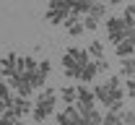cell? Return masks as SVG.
Instances as JSON below:
<instances>
[{"label":"cell","instance_id":"1","mask_svg":"<svg viewBox=\"0 0 135 125\" xmlns=\"http://www.w3.org/2000/svg\"><path fill=\"white\" fill-rule=\"evenodd\" d=\"M94 94H96V102L109 109V107H114L117 102H125V84H122L119 76H109L104 84L94 86Z\"/></svg>","mask_w":135,"mask_h":125},{"label":"cell","instance_id":"2","mask_svg":"<svg viewBox=\"0 0 135 125\" xmlns=\"http://www.w3.org/2000/svg\"><path fill=\"white\" fill-rule=\"evenodd\" d=\"M88 63H91L88 50H83V47H68L65 52H62V73H65V78L78 81L81 71H83Z\"/></svg>","mask_w":135,"mask_h":125},{"label":"cell","instance_id":"3","mask_svg":"<svg viewBox=\"0 0 135 125\" xmlns=\"http://www.w3.org/2000/svg\"><path fill=\"white\" fill-rule=\"evenodd\" d=\"M55 104H57V91L50 89V86H44V89L36 94V99H34V112H31L34 123L36 125L44 123L52 112H55Z\"/></svg>","mask_w":135,"mask_h":125},{"label":"cell","instance_id":"4","mask_svg":"<svg viewBox=\"0 0 135 125\" xmlns=\"http://www.w3.org/2000/svg\"><path fill=\"white\" fill-rule=\"evenodd\" d=\"M107 39L114 42V47H117L119 42L127 39V26H125L122 18H117V16H109V18H107Z\"/></svg>","mask_w":135,"mask_h":125},{"label":"cell","instance_id":"5","mask_svg":"<svg viewBox=\"0 0 135 125\" xmlns=\"http://www.w3.org/2000/svg\"><path fill=\"white\" fill-rule=\"evenodd\" d=\"M8 112H11L13 117H18V120H23L26 115H31V112H34V102L29 99V96H13Z\"/></svg>","mask_w":135,"mask_h":125},{"label":"cell","instance_id":"6","mask_svg":"<svg viewBox=\"0 0 135 125\" xmlns=\"http://www.w3.org/2000/svg\"><path fill=\"white\" fill-rule=\"evenodd\" d=\"M81 120H83V115H81L78 104H68L65 109L57 112V125H81Z\"/></svg>","mask_w":135,"mask_h":125},{"label":"cell","instance_id":"7","mask_svg":"<svg viewBox=\"0 0 135 125\" xmlns=\"http://www.w3.org/2000/svg\"><path fill=\"white\" fill-rule=\"evenodd\" d=\"M8 86H11V89H16L18 96H29V94L34 91L31 78H29V76H21V73H13V76L8 78Z\"/></svg>","mask_w":135,"mask_h":125},{"label":"cell","instance_id":"8","mask_svg":"<svg viewBox=\"0 0 135 125\" xmlns=\"http://www.w3.org/2000/svg\"><path fill=\"white\" fill-rule=\"evenodd\" d=\"M78 109H81V115L88 112V109H96V94L94 89H88V86H78Z\"/></svg>","mask_w":135,"mask_h":125},{"label":"cell","instance_id":"9","mask_svg":"<svg viewBox=\"0 0 135 125\" xmlns=\"http://www.w3.org/2000/svg\"><path fill=\"white\" fill-rule=\"evenodd\" d=\"M16 68H18V55H16V52H8V55H3V57H0V73L5 76V81L16 73Z\"/></svg>","mask_w":135,"mask_h":125},{"label":"cell","instance_id":"10","mask_svg":"<svg viewBox=\"0 0 135 125\" xmlns=\"http://www.w3.org/2000/svg\"><path fill=\"white\" fill-rule=\"evenodd\" d=\"M36 68H39V60H36V57H31V55H23V57H18V68H16V73L29 76V78H31V73H36Z\"/></svg>","mask_w":135,"mask_h":125},{"label":"cell","instance_id":"11","mask_svg":"<svg viewBox=\"0 0 135 125\" xmlns=\"http://www.w3.org/2000/svg\"><path fill=\"white\" fill-rule=\"evenodd\" d=\"M68 16H70L68 11H50V8L44 11V21H47V24H52V26H60V24L65 26Z\"/></svg>","mask_w":135,"mask_h":125},{"label":"cell","instance_id":"12","mask_svg":"<svg viewBox=\"0 0 135 125\" xmlns=\"http://www.w3.org/2000/svg\"><path fill=\"white\" fill-rule=\"evenodd\" d=\"M57 96L65 102V107L68 104H75L78 102V86H62V89L57 91Z\"/></svg>","mask_w":135,"mask_h":125},{"label":"cell","instance_id":"13","mask_svg":"<svg viewBox=\"0 0 135 125\" xmlns=\"http://www.w3.org/2000/svg\"><path fill=\"white\" fill-rule=\"evenodd\" d=\"M119 78H135V55L119 60Z\"/></svg>","mask_w":135,"mask_h":125},{"label":"cell","instance_id":"14","mask_svg":"<svg viewBox=\"0 0 135 125\" xmlns=\"http://www.w3.org/2000/svg\"><path fill=\"white\" fill-rule=\"evenodd\" d=\"M68 3H70V11H73L75 16H86L96 0H68Z\"/></svg>","mask_w":135,"mask_h":125},{"label":"cell","instance_id":"15","mask_svg":"<svg viewBox=\"0 0 135 125\" xmlns=\"http://www.w3.org/2000/svg\"><path fill=\"white\" fill-rule=\"evenodd\" d=\"M96 76H99V71H96V63L91 60V63H88V65L83 68V71H81V76H78V81H81V84H91V81H94Z\"/></svg>","mask_w":135,"mask_h":125},{"label":"cell","instance_id":"16","mask_svg":"<svg viewBox=\"0 0 135 125\" xmlns=\"http://www.w3.org/2000/svg\"><path fill=\"white\" fill-rule=\"evenodd\" d=\"M114 52H117V57H119V60H125V57H133L135 44L130 42V39H125V42H119L117 47H114Z\"/></svg>","mask_w":135,"mask_h":125},{"label":"cell","instance_id":"17","mask_svg":"<svg viewBox=\"0 0 135 125\" xmlns=\"http://www.w3.org/2000/svg\"><path fill=\"white\" fill-rule=\"evenodd\" d=\"M88 16H94V18H104L107 16V3H104V0H96V3H94V5H91V11H88Z\"/></svg>","mask_w":135,"mask_h":125},{"label":"cell","instance_id":"18","mask_svg":"<svg viewBox=\"0 0 135 125\" xmlns=\"http://www.w3.org/2000/svg\"><path fill=\"white\" fill-rule=\"evenodd\" d=\"M47 8H50V11H68V13H73L68 0H47Z\"/></svg>","mask_w":135,"mask_h":125},{"label":"cell","instance_id":"19","mask_svg":"<svg viewBox=\"0 0 135 125\" xmlns=\"http://www.w3.org/2000/svg\"><path fill=\"white\" fill-rule=\"evenodd\" d=\"M86 50H88V55H91L94 60H99V57H104V44H101V42H91V44H88Z\"/></svg>","mask_w":135,"mask_h":125},{"label":"cell","instance_id":"20","mask_svg":"<svg viewBox=\"0 0 135 125\" xmlns=\"http://www.w3.org/2000/svg\"><path fill=\"white\" fill-rule=\"evenodd\" d=\"M104 125H125V120H122L119 112H109V109H107V115H104Z\"/></svg>","mask_w":135,"mask_h":125},{"label":"cell","instance_id":"21","mask_svg":"<svg viewBox=\"0 0 135 125\" xmlns=\"http://www.w3.org/2000/svg\"><path fill=\"white\" fill-rule=\"evenodd\" d=\"M83 26L88 29V31L99 29V18H94V16H88V13H86V16H83Z\"/></svg>","mask_w":135,"mask_h":125},{"label":"cell","instance_id":"22","mask_svg":"<svg viewBox=\"0 0 135 125\" xmlns=\"http://www.w3.org/2000/svg\"><path fill=\"white\" fill-rule=\"evenodd\" d=\"M50 71H52V63L44 57V60H39V73L42 76H50Z\"/></svg>","mask_w":135,"mask_h":125},{"label":"cell","instance_id":"23","mask_svg":"<svg viewBox=\"0 0 135 125\" xmlns=\"http://www.w3.org/2000/svg\"><path fill=\"white\" fill-rule=\"evenodd\" d=\"M13 120H18V117H13V115H11L8 109H5V112L0 115V125H11V123H13Z\"/></svg>","mask_w":135,"mask_h":125},{"label":"cell","instance_id":"24","mask_svg":"<svg viewBox=\"0 0 135 125\" xmlns=\"http://www.w3.org/2000/svg\"><path fill=\"white\" fill-rule=\"evenodd\" d=\"M94 63H96V71H99V73H107V71H109V63H107L104 57H99V60H94Z\"/></svg>","mask_w":135,"mask_h":125},{"label":"cell","instance_id":"25","mask_svg":"<svg viewBox=\"0 0 135 125\" xmlns=\"http://www.w3.org/2000/svg\"><path fill=\"white\" fill-rule=\"evenodd\" d=\"M125 94H127V96H135V78H127V84H125Z\"/></svg>","mask_w":135,"mask_h":125},{"label":"cell","instance_id":"26","mask_svg":"<svg viewBox=\"0 0 135 125\" xmlns=\"http://www.w3.org/2000/svg\"><path fill=\"white\" fill-rule=\"evenodd\" d=\"M122 120H125V125H135V112L130 109V112H122Z\"/></svg>","mask_w":135,"mask_h":125},{"label":"cell","instance_id":"27","mask_svg":"<svg viewBox=\"0 0 135 125\" xmlns=\"http://www.w3.org/2000/svg\"><path fill=\"white\" fill-rule=\"evenodd\" d=\"M11 107V104H8V102H5V99H0V115H3V112H5V109Z\"/></svg>","mask_w":135,"mask_h":125},{"label":"cell","instance_id":"28","mask_svg":"<svg viewBox=\"0 0 135 125\" xmlns=\"http://www.w3.org/2000/svg\"><path fill=\"white\" fill-rule=\"evenodd\" d=\"M104 3H107V5H119L122 0H104Z\"/></svg>","mask_w":135,"mask_h":125},{"label":"cell","instance_id":"29","mask_svg":"<svg viewBox=\"0 0 135 125\" xmlns=\"http://www.w3.org/2000/svg\"><path fill=\"white\" fill-rule=\"evenodd\" d=\"M5 84H8V81H5V76L0 73V86H5Z\"/></svg>","mask_w":135,"mask_h":125},{"label":"cell","instance_id":"30","mask_svg":"<svg viewBox=\"0 0 135 125\" xmlns=\"http://www.w3.org/2000/svg\"><path fill=\"white\" fill-rule=\"evenodd\" d=\"M11 125H26V123H23V120H13Z\"/></svg>","mask_w":135,"mask_h":125},{"label":"cell","instance_id":"31","mask_svg":"<svg viewBox=\"0 0 135 125\" xmlns=\"http://www.w3.org/2000/svg\"><path fill=\"white\" fill-rule=\"evenodd\" d=\"M81 125H86V123H83V120H81Z\"/></svg>","mask_w":135,"mask_h":125}]
</instances>
